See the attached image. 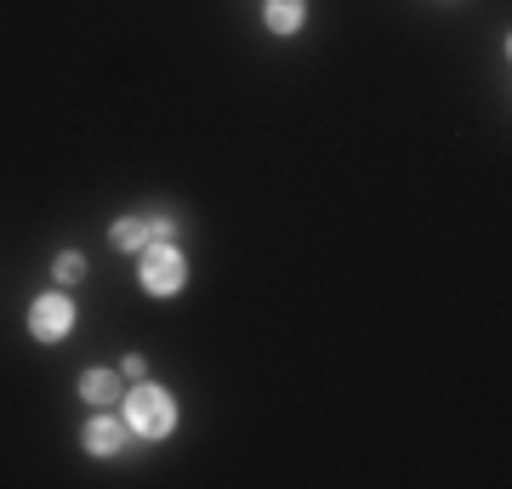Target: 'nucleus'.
<instances>
[{
	"label": "nucleus",
	"instance_id": "1",
	"mask_svg": "<svg viewBox=\"0 0 512 489\" xmlns=\"http://www.w3.org/2000/svg\"><path fill=\"white\" fill-rule=\"evenodd\" d=\"M126 427L131 433H143V438H165L171 427H177V404H171V393L165 387H131V399H126Z\"/></svg>",
	"mask_w": 512,
	"mask_h": 489
},
{
	"label": "nucleus",
	"instance_id": "2",
	"mask_svg": "<svg viewBox=\"0 0 512 489\" xmlns=\"http://www.w3.org/2000/svg\"><path fill=\"white\" fill-rule=\"evenodd\" d=\"M183 279H188L183 251H177V245H165V239H154V245L143 251V290H148V296H177Z\"/></svg>",
	"mask_w": 512,
	"mask_h": 489
},
{
	"label": "nucleus",
	"instance_id": "3",
	"mask_svg": "<svg viewBox=\"0 0 512 489\" xmlns=\"http://www.w3.org/2000/svg\"><path fill=\"white\" fill-rule=\"evenodd\" d=\"M74 325V302L69 296H40L35 308H29V330H35L40 342H63Z\"/></svg>",
	"mask_w": 512,
	"mask_h": 489
},
{
	"label": "nucleus",
	"instance_id": "4",
	"mask_svg": "<svg viewBox=\"0 0 512 489\" xmlns=\"http://www.w3.org/2000/svg\"><path fill=\"white\" fill-rule=\"evenodd\" d=\"M126 433H131V427L120 416H92V421H86V450H92V455H120V450H126Z\"/></svg>",
	"mask_w": 512,
	"mask_h": 489
},
{
	"label": "nucleus",
	"instance_id": "5",
	"mask_svg": "<svg viewBox=\"0 0 512 489\" xmlns=\"http://www.w3.org/2000/svg\"><path fill=\"white\" fill-rule=\"evenodd\" d=\"M80 399L86 404H114L120 399V376H114V370H86V376H80Z\"/></svg>",
	"mask_w": 512,
	"mask_h": 489
},
{
	"label": "nucleus",
	"instance_id": "6",
	"mask_svg": "<svg viewBox=\"0 0 512 489\" xmlns=\"http://www.w3.org/2000/svg\"><path fill=\"white\" fill-rule=\"evenodd\" d=\"M302 12H308V0H268V29L274 35H296L302 29Z\"/></svg>",
	"mask_w": 512,
	"mask_h": 489
},
{
	"label": "nucleus",
	"instance_id": "7",
	"mask_svg": "<svg viewBox=\"0 0 512 489\" xmlns=\"http://www.w3.org/2000/svg\"><path fill=\"white\" fill-rule=\"evenodd\" d=\"M114 251H143V245H154L148 239V222H137V217H126V222H114Z\"/></svg>",
	"mask_w": 512,
	"mask_h": 489
},
{
	"label": "nucleus",
	"instance_id": "8",
	"mask_svg": "<svg viewBox=\"0 0 512 489\" xmlns=\"http://www.w3.org/2000/svg\"><path fill=\"white\" fill-rule=\"evenodd\" d=\"M57 279H63V285L86 279V256H80V251H63V256H57Z\"/></svg>",
	"mask_w": 512,
	"mask_h": 489
}]
</instances>
